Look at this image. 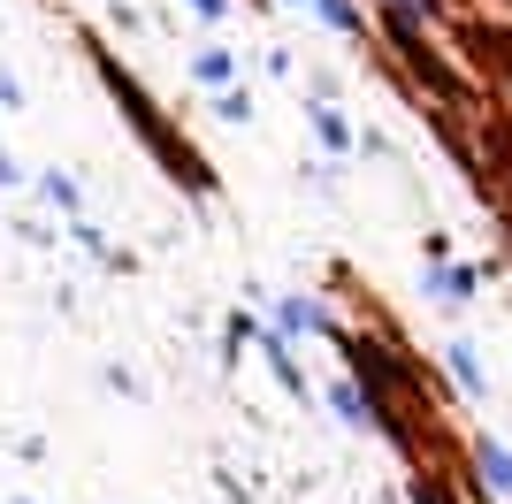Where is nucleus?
<instances>
[{
    "instance_id": "obj_2",
    "label": "nucleus",
    "mask_w": 512,
    "mask_h": 504,
    "mask_svg": "<svg viewBox=\"0 0 512 504\" xmlns=\"http://www.w3.org/2000/svg\"><path fill=\"white\" fill-rule=\"evenodd\" d=\"M444 367H451V382H459L474 405L490 398V367H482V344H474V336H444Z\"/></svg>"
},
{
    "instance_id": "obj_15",
    "label": "nucleus",
    "mask_w": 512,
    "mask_h": 504,
    "mask_svg": "<svg viewBox=\"0 0 512 504\" xmlns=\"http://www.w3.org/2000/svg\"><path fill=\"white\" fill-rule=\"evenodd\" d=\"M8 504H31V497H8Z\"/></svg>"
},
{
    "instance_id": "obj_1",
    "label": "nucleus",
    "mask_w": 512,
    "mask_h": 504,
    "mask_svg": "<svg viewBox=\"0 0 512 504\" xmlns=\"http://www.w3.org/2000/svg\"><path fill=\"white\" fill-rule=\"evenodd\" d=\"M268 329H283L291 344H299V336H344L337 314H329V298H306V291L276 298V321H268Z\"/></svg>"
},
{
    "instance_id": "obj_4",
    "label": "nucleus",
    "mask_w": 512,
    "mask_h": 504,
    "mask_svg": "<svg viewBox=\"0 0 512 504\" xmlns=\"http://www.w3.org/2000/svg\"><path fill=\"white\" fill-rule=\"evenodd\" d=\"M306 123H314V138H321V153H329V161H352V153H360V130L344 123V107L306 100Z\"/></svg>"
},
{
    "instance_id": "obj_5",
    "label": "nucleus",
    "mask_w": 512,
    "mask_h": 504,
    "mask_svg": "<svg viewBox=\"0 0 512 504\" xmlns=\"http://www.w3.org/2000/svg\"><path fill=\"white\" fill-rule=\"evenodd\" d=\"M474 482L490 489V497H512V443H497V436H474Z\"/></svg>"
},
{
    "instance_id": "obj_6",
    "label": "nucleus",
    "mask_w": 512,
    "mask_h": 504,
    "mask_svg": "<svg viewBox=\"0 0 512 504\" xmlns=\"http://www.w3.org/2000/svg\"><path fill=\"white\" fill-rule=\"evenodd\" d=\"M321 398H329V413H337L352 436H375V405H367V390H360L352 375H337L329 390H321Z\"/></svg>"
},
{
    "instance_id": "obj_13",
    "label": "nucleus",
    "mask_w": 512,
    "mask_h": 504,
    "mask_svg": "<svg viewBox=\"0 0 512 504\" xmlns=\"http://www.w3.org/2000/svg\"><path fill=\"white\" fill-rule=\"evenodd\" d=\"M107 390H123V398H146V375H130V367H107Z\"/></svg>"
},
{
    "instance_id": "obj_8",
    "label": "nucleus",
    "mask_w": 512,
    "mask_h": 504,
    "mask_svg": "<svg viewBox=\"0 0 512 504\" xmlns=\"http://www.w3.org/2000/svg\"><path fill=\"white\" fill-rule=\"evenodd\" d=\"M192 84H207V92H230V84H237V54H230L222 39L192 46Z\"/></svg>"
},
{
    "instance_id": "obj_7",
    "label": "nucleus",
    "mask_w": 512,
    "mask_h": 504,
    "mask_svg": "<svg viewBox=\"0 0 512 504\" xmlns=\"http://www.w3.org/2000/svg\"><path fill=\"white\" fill-rule=\"evenodd\" d=\"M31 184H39V199H46L54 214H69V222H85V184H77L69 168H39Z\"/></svg>"
},
{
    "instance_id": "obj_12",
    "label": "nucleus",
    "mask_w": 512,
    "mask_h": 504,
    "mask_svg": "<svg viewBox=\"0 0 512 504\" xmlns=\"http://www.w3.org/2000/svg\"><path fill=\"white\" fill-rule=\"evenodd\" d=\"M184 8H192L199 23H230L237 16V0H184Z\"/></svg>"
},
{
    "instance_id": "obj_3",
    "label": "nucleus",
    "mask_w": 512,
    "mask_h": 504,
    "mask_svg": "<svg viewBox=\"0 0 512 504\" xmlns=\"http://www.w3.org/2000/svg\"><path fill=\"white\" fill-rule=\"evenodd\" d=\"M421 291L436 298V306H467V298L482 291V268H474V260H436Z\"/></svg>"
},
{
    "instance_id": "obj_9",
    "label": "nucleus",
    "mask_w": 512,
    "mask_h": 504,
    "mask_svg": "<svg viewBox=\"0 0 512 504\" xmlns=\"http://www.w3.org/2000/svg\"><path fill=\"white\" fill-rule=\"evenodd\" d=\"M299 8H306L314 23H321V31H337V39H352V46L367 39V16L352 8V0H299Z\"/></svg>"
},
{
    "instance_id": "obj_10",
    "label": "nucleus",
    "mask_w": 512,
    "mask_h": 504,
    "mask_svg": "<svg viewBox=\"0 0 512 504\" xmlns=\"http://www.w3.org/2000/svg\"><path fill=\"white\" fill-rule=\"evenodd\" d=\"M214 115H222V123H253V84H230V92H214Z\"/></svg>"
},
{
    "instance_id": "obj_14",
    "label": "nucleus",
    "mask_w": 512,
    "mask_h": 504,
    "mask_svg": "<svg viewBox=\"0 0 512 504\" xmlns=\"http://www.w3.org/2000/svg\"><path fill=\"white\" fill-rule=\"evenodd\" d=\"M0 107H8V115L23 107V77H16V69H0Z\"/></svg>"
},
{
    "instance_id": "obj_11",
    "label": "nucleus",
    "mask_w": 512,
    "mask_h": 504,
    "mask_svg": "<svg viewBox=\"0 0 512 504\" xmlns=\"http://www.w3.org/2000/svg\"><path fill=\"white\" fill-rule=\"evenodd\" d=\"M413 504H459V497H451L436 474H413Z\"/></svg>"
}]
</instances>
